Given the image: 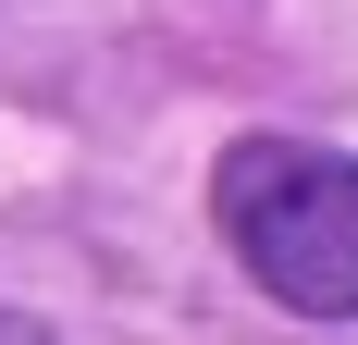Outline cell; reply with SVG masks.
Returning <instances> with one entry per match:
<instances>
[{
	"instance_id": "cell-1",
	"label": "cell",
	"mask_w": 358,
	"mask_h": 345,
	"mask_svg": "<svg viewBox=\"0 0 358 345\" xmlns=\"http://www.w3.org/2000/svg\"><path fill=\"white\" fill-rule=\"evenodd\" d=\"M210 210L259 296H285L296 321H358V161L296 148V136H248V148H222Z\"/></svg>"
},
{
	"instance_id": "cell-2",
	"label": "cell",
	"mask_w": 358,
	"mask_h": 345,
	"mask_svg": "<svg viewBox=\"0 0 358 345\" xmlns=\"http://www.w3.org/2000/svg\"><path fill=\"white\" fill-rule=\"evenodd\" d=\"M0 345H50V321H25V309H0Z\"/></svg>"
}]
</instances>
